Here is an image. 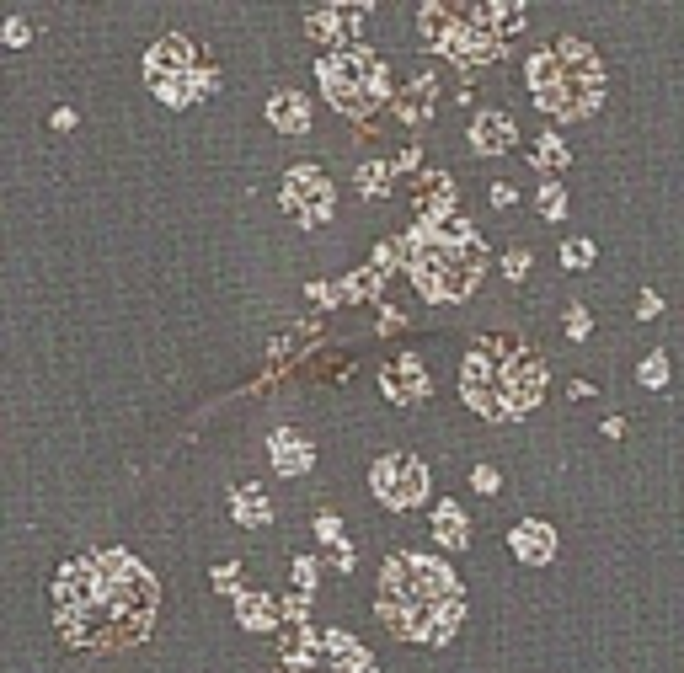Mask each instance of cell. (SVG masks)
I'll return each instance as SVG.
<instances>
[{
	"label": "cell",
	"mask_w": 684,
	"mask_h": 673,
	"mask_svg": "<svg viewBox=\"0 0 684 673\" xmlns=\"http://www.w3.org/2000/svg\"><path fill=\"white\" fill-rule=\"evenodd\" d=\"M54 631L75 652H129L150 636L161 583L129 551H86L54 572Z\"/></svg>",
	"instance_id": "cell-1"
},
{
	"label": "cell",
	"mask_w": 684,
	"mask_h": 673,
	"mask_svg": "<svg viewBox=\"0 0 684 673\" xmlns=\"http://www.w3.org/2000/svg\"><path fill=\"white\" fill-rule=\"evenodd\" d=\"M375 615L407 647H444L465 620V588L449 561L428 551H396L380 567Z\"/></svg>",
	"instance_id": "cell-2"
},
{
	"label": "cell",
	"mask_w": 684,
	"mask_h": 673,
	"mask_svg": "<svg viewBox=\"0 0 684 673\" xmlns=\"http://www.w3.org/2000/svg\"><path fill=\"white\" fill-rule=\"evenodd\" d=\"M540 396H546V364L530 342L508 337V332H487L476 337L460 358V401L487 422H508V417H530Z\"/></svg>",
	"instance_id": "cell-3"
},
{
	"label": "cell",
	"mask_w": 684,
	"mask_h": 673,
	"mask_svg": "<svg viewBox=\"0 0 684 673\" xmlns=\"http://www.w3.org/2000/svg\"><path fill=\"white\" fill-rule=\"evenodd\" d=\"M407 273L428 305L471 300L487 278V241L471 219H417L407 230Z\"/></svg>",
	"instance_id": "cell-4"
},
{
	"label": "cell",
	"mask_w": 684,
	"mask_h": 673,
	"mask_svg": "<svg viewBox=\"0 0 684 673\" xmlns=\"http://www.w3.org/2000/svg\"><path fill=\"white\" fill-rule=\"evenodd\" d=\"M524 86H530V102L556 123L594 118L604 107V97H610L604 59H599L594 43H583V38H546L524 59Z\"/></svg>",
	"instance_id": "cell-5"
},
{
	"label": "cell",
	"mask_w": 684,
	"mask_h": 673,
	"mask_svg": "<svg viewBox=\"0 0 684 673\" xmlns=\"http://www.w3.org/2000/svg\"><path fill=\"white\" fill-rule=\"evenodd\" d=\"M316 81H321L326 102H332L342 118H359V123H369L385 102H396L391 65H385V54H375L369 43H353V49L321 54V59H316Z\"/></svg>",
	"instance_id": "cell-6"
},
{
	"label": "cell",
	"mask_w": 684,
	"mask_h": 673,
	"mask_svg": "<svg viewBox=\"0 0 684 673\" xmlns=\"http://www.w3.org/2000/svg\"><path fill=\"white\" fill-rule=\"evenodd\" d=\"M145 86L166 107H193L220 91V65H209L188 33H161L145 54Z\"/></svg>",
	"instance_id": "cell-7"
},
{
	"label": "cell",
	"mask_w": 684,
	"mask_h": 673,
	"mask_svg": "<svg viewBox=\"0 0 684 673\" xmlns=\"http://www.w3.org/2000/svg\"><path fill=\"white\" fill-rule=\"evenodd\" d=\"M417 33L428 38V49L449 54L455 65H492L503 54V38L487 27L481 6H460V0H428L417 11Z\"/></svg>",
	"instance_id": "cell-8"
},
{
	"label": "cell",
	"mask_w": 684,
	"mask_h": 673,
	"mask_svg": "<svg viewBox=\"0 0 684 673\" xmlns=\"http://www.w3.org/2000/svg\"><path fill=\"white\" fill-rule=\"evenodd\" d=\"M369 492H375V503H385L391 513H412V508L428 503L433 476H428V465L417 455L391 449V455H380L375 465H369Z\"/></svg>",
	"instance_id": "cell-9"
},
{
	"label": "cell",
	"mask_w": 684,
	"mask_h": 673,
	"mask_svg": "<svg viewBox=\"0 0 684 673\" xmlns=\"http://www.w3.org/2000/svg\"><path fill=\"white\" fill-rule=\"evenodd\" d=\"M278 203H284V214L300 230H321L337 209V182L326 177V166L300 161V166L284 171V182H278Z\"/></svg>",
	"instance_id": "cell-10"
},
{
	"label": "cell",
	"mask_w": 684,
	"mask_h": 673,
	"mask_svg": "<svg viewBox=\"0 0 684 673\" xmlns=\"http://www.w3.org/2000/svg\"><path fill=\"white\" fill-rule=\"evenodd\" d=\"M369 0H353V11H342V6H321V11H310L305 17V33L321 43L326 54H337V49H353L359 43V27L369 22Z\"/></svg>",
	"instance_id": "cell-11"
},
{
	"label": "cell",
	"mask_w": 684,
	"mask_h": 673,
	"mask_svg": "<svg viewBox=\"0 0 684 673\" xmlns=\"http://www.w3.org/2000/svg\"><path fill=\"white\" fill-rule=\"evenodd\" d=\"M380 396L401 406V412H412V406L428 401V364L417 353H396L391 364L380 369Z\"/></svg>",
	"instance_id": "cell-12"
},
{
	"label": "cell",
	"mask_w": 684,
	"mask_h": 673,
	"mask_svg": "<svg viewBox=\"0 0 684 673\" xmlns=\"http://www.w3.org/2000/svg\"><path fill=\"white\" fill-rule=\"evenodd\" d=\"M471 155H487V161H497V155H508L513 145H519V123H513V113H503V107H481V113H471Z\"/></svg>",
	"instance_id": "cell-13"
},
{
	"label": "cell",
	"mask_w": 684,
	"mask_h": 673,
	"mask_svg": "<svg viewBox=\"0 0 684 673\" xmlns=\"http://www.w3.org/2000/svg\"><path fill=\"white\" fill-rule=\"evenodd\" d=\"M556 524L551 519H519L508 529V551L513 561H524V567H551L556 561Z\"/></svg>",
	"instance_id": "cell-14"
},
{
	"label": "cell",
	"mask_w": 684,
	"mask_h": 673,
	"mask_svg": "<svg viewBox=\"0 0 684 673\" xmlns=\"http://www.w3.org/2000/svg\"><path fill=\"white\" fill-rule=\"evenodd\" d=\"M268 460L278 476H310L316 471V438L300 428H273L268 433Z\"/></svg>",
	"instance_id": "cell-15"
},
{
	"label": "cell",
	"mask_w": 684,
	"mask_h": 673,
	"mask_svg": "<svg viewBox=\"0 0 684 673\" xmlns=\"http://www.w3.org/2000/svg\"><path fill=\"white\" fill-rule=\"evenodd\" d=\"M262 118H268V129L273 134H310V97L305 91H289V86H278L273 97H268V107H262Z\"/></svg>",
	"instance_id": "cell-16"
},
{
	"label": "cell",
	"mask_w": 684,
	"mask_h": 673,
	"mask_svg": "<svg viewBox=\"0 0 684 673\" xmlns=\"http://www.w3.org/2000/svg\"><path fill=\"white\" fill-rule=\"evenodd\" d=\"M433 102H439V81L433 75H412L407 91H396V118L407 123V129H423V123L433 118Z\"/></svg>",
	"instance_id": "cell-17"
},
{
	"label": "cell",
	"mask_w": 684,
	"mask_h": 673,
	"mask_svg": "<svg viewBox=\"0 0 684 673\" xmlns=\"http://www.w3.org/2000/svg\"><path fill=\"white\" fill-rule=\"evenodd\" d=\"M236 620H241V631H278V620H284V599L241 588L236 593Z\"/></svg>",
	"instance_id": "cell-18"
},
{
	"label": "cell",
	"mask_w": 684,
	"mask_h": 673,
	"mask_svg": "<svg viewBox=\"0 0 684 673\" xmlns=\"http://www.w3.org/2000/svg\"><path fill=\"white\" fill-rule=\"evenodd\" d=\"M433 540H439L444 551H471V519H465V508L455 497H444V503L433 508Z\"/></svg>",
	"instance_id": "cell-19"
},
{
	"label": "cell",
	"mask_w": 684,
	"mask_h": 673,
	"mask_svg": "<svg viewBox=\"0 0 684 673\" xmlns=\"http://www.w3.org/2000/svg\"><path fill=\"white\" fill-rule=\"evenodd\" d=\"M530 166L540 171V182H556V171L572 166V145L562 134H535L530 139Z\"/></svg>",
	"instance_id": "cell-20"
},
{
	"label": "cell",
	"mask_w": 684,
	"mask_h": 673,
	"mask_svg": "<svg viewBox=\"0 0 684 673\" xmlns=\"http://www.w3.org/2000/svg\"><path fill=\"white\" fill-rule=\"evenodd\" d=\"M230 519H236L241 529H268L273 524V503L262 487H236L230 492Z\"/></svg>",
	"instance_id": "cell-21"
},
{
	"label": "cell",
	"mask_w": 684,
	"mask_h": 673,
	"mask_svg": "<svg viewBox=\"0 0 684 673\" xmlns=\"http://www.w3.org/2000/svg\"><path fill=\"white\" fill-rule=\"evenodd\" d=\"M481 17H487V27L497 38H519L524 33V22H530V11L519 6V0H481Z\"/></svg>",
	"instance_id": "cell-22"
},
{
	"label": "cell",
	"mask_w": 684,
	"mask_h": 673,
	"mask_svg": "<svg viewBox=\"0 0 684 673\" xmlns=\"http://www.w3.org/2000/svg\"><path fill=\"white\" fill-rule=\"evenodd\" d=\"M668 380H674V364H668L663 348H652L642 364H636V385L642 390H668Z\"/></svg>",
	"instance_id": "cell-23"
},
{
	"label": "cell",
	"mask_w": 684,
	"mask_h": 673,
	"mask_svg": "<svg viewBox=\"0 0 684 673\" xmlns=\"http://www.w3.org/2000/svg\"><path fill=\"white\" fill-rule=\"evenodd\" d=\"M556 257H562V268H567V273H583V268H594V262H599V246L588 241V236H567Z\"/></svg>",
	"instance_id": "cell-24"
},
{
	"label": "cell",
	"mask_w": 684,
	"mask_h": 673,
	"mask_svg": "<svg viewBox=\"0 0 684 673\" xmlns=\"http://www.w3.org/2000/svg\"><path fill=\"white\" fill-rule=\"evenodd\" d=\"M391 177H396L391 161H364V166H359V193H364V198L391 193Z\"/></svg>",
	"instance_id": "cell-25"
},
{
	"label": "cell",
	"mask_w": 684,
	"mask_h": 673,
	"mask_svg": "<svg viewBox=\"0 0 684 673\" xmlns=\"http://www.w3.org/2000/svg\"><path fill=\"white\" fill-rule=\"evenodd\" d=\"M535 209H540V219H567V187L562 182H540L535 187Z\"/></svg>",
	"instance_id": "cell-26"
},
{
	"label": "cell",
	"mask_w": 684,
	"mask_h": 673,
	"mask_svg": "<svg viewBox=\"0 0 684 673\" xmlns=\"http://www.w3.org/2000/svg\"><path fill=\"white\" fill-rule=\"evenodd\" d=\"M380 278H385V273H375V268H364V273L342 278V284H337V300H369V294L380 289Z\"/></svg>",
	"instance_id": "cell-27"
},
{
	"label": "cell",
	"mask_w": 684,
	"mask_h": 673,
	"mask_svg": "<svg viewBox=\"0 0 684 673\" xmlns=\"http://www.w3.org/2000/svg\"><path fill=\"white\" fill-rule=\"evenodd\" d=\"M396 262H407V241H375V252H369V268H375V273H391Z\"/></svg>",
	"instance_id": "cell-28"
},
{
	"label": "cell",
	"mask_w": 684,
	"mask_h": 673,
	"mask_svg": "<svg viewBox=\"0 0 684 673\" xmlns=\"http://www.w3.org/2000/svg\"><path fill=\"white\" fill-rule=\"evenodd\" d=\"M530 246H508L503 252V273H508V284H524V278H530Z\"/></svg>",
	"instance_id": "cell-29"
},
{
	"label": "cell",
	"mask_w": 684,
	"mask_h": 673,
	"mask_svg": "<svg viewBox=\"0 0 684 673\" xmlns=\"http://www.w3.org/2000/svg\"><path fill=\"white\" fill-rule=\"evenodd\" d=\"M0 38H6V49H27V43H33V22L22 17H6V27H0Z\"/></svg>",
	"instance_id": "cell-30"
},
{
	"label": "cell",
	"mask_w": 684,
	"mask_h": 673,
	"mask_svg": "<svg viewBox=\"0 0 684 673\" xmlns=\"http://www.w3.org/2000/svg\"><path fill=\"white\" fill-rule=\"evenodd\" d=\"M209 583L220 588V593H230V599H236V593H241V561H220V567L209 572Z\"/></svg>",
	"instance_id": "cell-31"
},
{
	"label": "cell",
	"mask_w": 684,
	"mask_h": 673,
	"mask_svg": "<svg viewBox=\"0 0 684 673\" xmlns=\"http://www.w3.org/2000/svg\"><path fill=\"white\" fill-rule=\"evenodd\" d=\"M471 487H476L481 497H497V487H503V476H497V465H476V471H471Z\"/></svg>",
	"instance_id": "cell-32"
},
{
	"label": "cell",
	"mask_w": 684,
	"mask_h": 673,
	"mask_svg": "<svg viewBox=\"0 0 684 673\" xmlns=\"http://www.w3.org/2000/svg\"><path fill=\"white\" fill-rule=\"evenodd\" d=\"M588 332H594V316H588L583 305H572V310H567V337H572V342H583Z\"/></svg>",
	"instance_id": "cell-33"
},
{
	"label": "cell",
	"mask_w": 684,
	"mask_h": 673,
	"mask_svg": "<svg viewBox=\"0 0 684 673\" xmlns=\"http://www.w3.org/2000/svg\"><path fill=\"white\" fill-rule=\"evenodd\" d=\"M316 535L326 540V545H332V551H337V545H348V540H342V529H337V513H316Z\"/></svg>",
	"instance_id": "cell-34"
},
{
	"label": "cell",
	"mask_w": 684,
	"mask_h": 673,
	"mask_svg": "<svg viewBox=\"0 0 684 673\" xmlns=\"http://www.w3.org/2000/svg\"><path fill=\"white\" fill-rule=\"evenodd\" d=\"M636 316H642V321H658V316H663V294H658V289H642V294H636Z\"/></svg>",
	"instance_id": "cell-35"
},
{
	"label": "cell",
	"mask_w": 684,
	"mask_h": 673,
	"mask_svg": "<svg viewBox=\"0 0 684 673\" xmlns=\"http://www.w3.org/2000/svg\"><path fill=\"white\" fill-rule=\"evenodd\" d=\"M289 577H294V588H300V593H310V588H316V556H300Z\"/></svg>",
	"instance_id": "cell-36"
},
{
	"label": "cell",
	"mask_w": 684,
	"mask_h": 673,
	"mask_svg": "<svg viewBox=\"0 0 684 673\" xmlns=\"http://www.w3.org/2000/svg\"><path fill=\"white\" fill-rule=\"evenodd\" d=\"M492 209H513V203H519V187H508V182H492Z\"/></svg>",
	"instance_id": "cell-37"
},
{
	"label": "cell",
	"mask_w": 684,
	"mask_h": 673,
	"mask_svg": "<svg viewBox=\"0 0 684 673\" xmlns=\"http://www.w3.org/2000/svg\"><path fill=\"white\" fill-rule=\"evenodd\" d=\"M278 673H342V668H332V663H326V657H321V647H316V663H300V668H278Z\"/></svg>",
	"instance_id": "cell-38"
},
{
	"label": "cell",
	"mask_w": 684,
	"mask_h": 673,
	"mask_svg": "<svg viewBox=\"0 0 684 673\" xmlns=\"http://www.w3.org/2000/svg\"><path fill=\"white\" fill-rule=\"evenodd\" d=\"M49 123H54L59 134H65V129H75V107H54V118H49Z\"/></svg>",
	"instance_id": "cell-39"
},
{
	"label": "cell",
	"mask_w": 684,
	"mask_h": 673,
	"mask_svg": "<svg viewBox=\"0 0 684 673\" xmlns=\"http://www.w3.org/2000/svg\"><path fill=\"white\" fill-rule=\"evenodd\" d=\"M332 567H337V572H353V545H337V551H332Z\"/></svg>",
	"instance_id": "cell-40"
}]
</instances>
